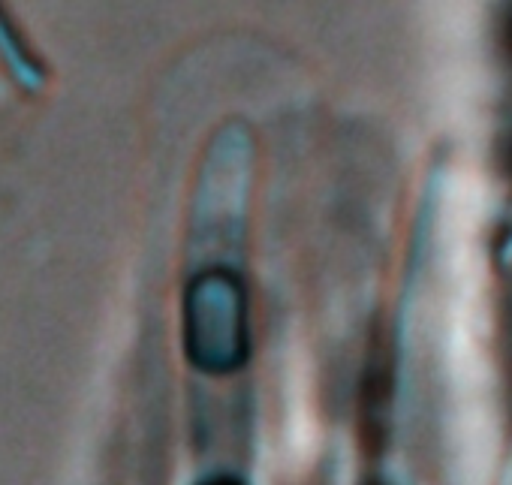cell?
<instances>
[{
    "mask_svg": "<svg viewBox=\"0 0 512 485\" xmlns=\"http://www.w3.org/2000/svg\"><path fill=\"white\" fill-rule=\"evenodd\" d=\"M199 485H244V482L235 479V476H229V473H223V476H211V479H205Z\"/></svg>",
    "mask_w": 512,
    "mask_h": 485,
    "instance_id": "3957f363",
    "label": "cell"
},
{
    "mask_svg": "<svg viewBox=\"0 0 512 485\" xmlns=\"http://www.w3.org/2000/svg\"><path fill=\"white\" fill-rule=\"evenodd\" d=\"M187 359L205 374L238 371L247 359V299L244 284L229 269L196 275L184 299Z\"/></svg>",
    "mask_w": 512,
    "mask_h": 485,
    "instance_id": "6da1fadb",
    "label": "cell"
},
{
    "mask_svg": "<svg viewBox=\"0 0 512 485\" xmlns=\"http://www.w3.org/2000/svg\"><path fill=\"white\" fill-rule=\"evenodd\" d=\"M503 46L512 55V13H506V19H503Z\"/></svg>",
    "mask_w": 512,
    "mask_h": 485,
    "instance_id": "277c9868",
    "label": "cell"
},
{
    "mask_svg": "<svg viewBox=\"0 0 512 485\" xmlns=\"http://www.w3.org/2000/svg\"><path fill=\"white\" fill-rule=\"evenodd\" d=\"M509 169H512V148H509Z\"/></svg>",
    "mask_w": 512,
    "mask_h": 485,
    "instance_id": "5b68a950",
    "label": "cell"
},
{
    "mask_svg": "<svg viewBox=\"0 0 512 485\" xmlns=\"http://www.w3.org/2000/svg\"><path fill=\"white\" fill-rule=\"evenodd\" d=\"M389 407H392V365L383 356V350H374L362 380V443L371 455L383 452L386 446Z\"/></svg>",
    "mask_w": 512,
    "mask_h": 485,
    "instance_id": "7a4b0ae2",
    "label": "cell"
},
{
    "mask_svg": "<svg viewBox=\"0 0 512 485\" xmlns=\"http://www.w3.org/2000/svg\"><path fill=\"white\" fill-rule=\"evenodd\" d=\"M368 485H380V482H368Z\"/></svg>",
    "mask_w": 512,
    "mask_h": 485,
    "instance_id": "8992f818",
    "label": "cell"
}]
</instances>
